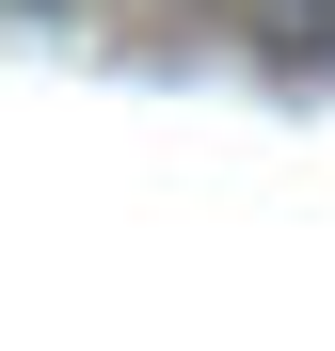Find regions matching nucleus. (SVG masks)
I'll return each mask as SVG.
<instances>
[{
  "mask_svg": "<svg viewBox=\"0 0 335 351\" xmlns=\"http://www.w3.org/2000/svg\"><path fill=\"white\" fill-rule=\"evenodd\" d=\"M271 48L288 64H335V0H271Z\"/></svg>",
  "mask_w": 335,
  "mask_h": 351,
  "instance_id": "nucleus-1",
  "label": "nucleus"
}]
</instances>
